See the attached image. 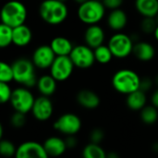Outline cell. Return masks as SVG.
<instances>
[{
	"label": "cell",
	"instance_id": "1",
	"mask_svg": "<svg viewBox=\"0 0 158 158\" xmlns=\"http://www.w3.org/2000/svg\"><path fill=\"white\" fill-rule=\"evenodd\" d=\"M41 19L49 25H59L69 16V8L66 3L59 0H44L39 6Z\"/></svg>",
	"mask_w": 158,
	"mask_h": 158
},
{
	"label": "cell",
	"instance_id": "2",
	"mask_svg": "<svg viewBox=\"0 0 158 158\" xmlns=\"http://www.w3.org/2000/svg\"><path fill=\"white\" fill-rule=\"evenodd\" d=\"M111 82L113 88L118 93L128 95L137 90H140L142 79L134 70L122 69L115 72Z\"/></svg>",
	"mask_w": 158,
	"mask_h": 158
},
{
	"label": "cell",
	"instance_id": "3",
	"mask_svg": "<svg viewBox=\"0 0 158 158\" xmlns=\"http://www.w3.org/2000/svg\"><path fill=\"white\" fill-rule=\"evenodd\" d=\"M14 71V81L26 88H32L37 84L38 79L35 71V65L32 60L20 57L12 64Z\"/></svg>",
	"mask_w": 158,
	"mask_h": 158
},
{
	"label": "cell",
	"instance_id": "4",
	"mask_svg": "<svg viewBox=\"0 0 158 158\" xmlns=\"http://www.w3.org/2000/svg\"><path fill=\"white\" fill-rule=\"evenodd\" d=\"M27 19V8L23 3L18 0L6 2L1 10L2 23L12 28L20 26L25 23Z\"/></svg>",
	"mask_w": 158,
	"mask_h": 158
},
{
	"label": "cell",
	"instance_id": "5",
	"mask_svg": "<svg viewBox=\"0 0 158 158\" xmlns=\"http://www.w3.org/2000/svg\"><path fill=\"white\" fill-rule=\"evenodd\" d=\"M106 6L103 2L97 0H89L79 6L77 15L79 19L86 25L98 24L105 17Z\"/></svg>",
	"mask_w": 158,
	"mask_h": 158
},
{
	"label": "cell",
	"instance_id": "6",
	"mask_svg": "<svg viewBox=\"0 0 158 158\" xmlns=\"http://www.w3.org/2000/svg\"><path fill=\"white\" fill-rule=\"evenodd\" d=\"M134 41L131 36L118 31L113 34L108 41V47L110 48L114 57L122 59L128 57L133 53Z\"/></svg>",
	"mask_w": 158,
	"mask_h": 158
},
{
	"label": "cell",
	"instance_id": "7",
	"mask_svg": "<svg viewBox=\"0 0 158 158\" xmlns=\"http://www.w3.org/2000/svg\"><path fill=\"white\" fill-rule=\"evenodd\" d=\"M34 101L35 98L29 88L22 86L13 90L9 103L15 111L27 114L31 111Z\"/></svg>",
	"mask_w": 158,
	"mask_h": 158
},
{
	"label": "cell",
	"instance_id": "8",
	"mask_svg": "<svg viewBox=\"0 0 158 158\" xmlns=\"http://www.w3.org/2000/svg\"><path fill=\"white\" fill-rule=\"evenodd\" d=\"M81 119L74 113H65L61 115L53 125L56 131L66 136L77 134L81 131Z\"/></svg>",
	"mask_w": 158,
	"mask_h": 158
},
{
	"label": "cell",
	"instance_id": "9",
	"mask_svg": "<svg viewBox=\"0 0 158 158\" xmlns=\"http://www.w3.org/2000/svg\"><path fill=\"white\" fill-rule=\"evenodd\" d=\"M74 66L78 69H90L95 60L94 50L87 44H80L74 46L72 52L69 55Z\"/></svg>",
	"mask_w": 158,
	"mask_h": 158
},
{
	"label": "cell",
	"instance_id": "10",
	"mask_svg": "<svg viewBox=\"0 0 158 158\" xmlns=\"http://www.w3.org/2000/svg\"><path fill=\"white\" fill-rule=\"evenodd\" d=\"M74 64L69 56H56L50 69V75L56 81H65L72 74L74 70Z\"/></svg>",
	"mask_w": 158,
	"mask_h": 158
},
{
	"label": "cell",
	"instance_id": "11",
	"mask_svg": "<svg viewBox=\"0 0 158 158\" xmlns=\"http://www.w3.org/2000/svg\"><path fill=\"white\" fill-rule=\"evenodd\" d=\"M15 158H49L43 143L28 141L17 147Z\"/></svg>",
	"mask_w": 158,
	"mask_h": 158
},
{
	"label": "cell",
	"instance_id": "12",
	"mask_svg": "<svg viewBox=\"0 0 158 158\" xmlns=\"http://www.w3.org/2000/svg\"><path fill=\"white\" fill-rule=\"evenodd\" d=\"M56 57V56L50 44H42L34 50L31 60L37 69H47L51 68Z\"/></svg>",
	"mask_w": 158,
	"mask_h": 158
},
{
	"label": "cell",
	"instance_id": "13",
	"mask_svg": "<svg viewBox=\"0 0 158 158\" xmlns=\"http://www.w3.org/2000/svg\"><path fill=\"white\" fill-rule=\"evenodd\" d=\"M31 112L35 119L39 121H46L53 115V112H54L53 103L48 96L41 95L35 98V101H34V104Z\"/></svg>",
	"mask_w": 158,
	"mask_h": 158
},
{
	"label": "cell",
	"instance_id": "14",
	"mask_svg": "<svg viewBox=\"0 0 158 158\" xmlns=\"http://www.w3.org/2000/svg\"><path fill=\"white\" fill-rule=\"evenodd\" d=\"M105 37V31L103 28L98 24L89 25L84 32L85 44H87L93 49H95L96 47L104 44Z\"/></svg>",
	"mask_w": 158,
	"mask_h": 158
},
{
	"label": "cell",
	"instance_id": "15",
	"mask_svg": "<svg viewBox=\"0 0 158 158\" xmlns=\"http://www.w3.org/2000/svg\"><path fill=\"white\" fill-rule=\"evenodd\" d=\"M47 155L52 157H57L62 156L66 150L68 149V146L66 144L65 140L56 137V136H52L47 138L44 143H43Z\"/></svg>",
	"mask_w": 158,
	"mask_h": 158
},
{
	"label": "cell",
	"instance_id": "16",
	"mask_svg": "<svg viewBox=\"0 0 158 158\" xmlns=\"http://www.w3.org/2000/svg\"><path fill=\"white\" fill-rule=\"evenodd\" d=\"M127 24H128V15L123 9L118 8V9L110 10L107 16V25L111 30L117 32L121 31L127 26Z\"/></svg>",
	"mask_w": 158,
	"mask_h": 158
},
{
	"label": "cell",
	"instance_id": "17",
	"mask_svg": "<svg viewBox=\"0 0 158 158\" xmlns=\"http://www.w3.org/2000/svg\"><path fill=\"white\" fill-rule=\"evenodd\" d=\"M76 99L81 106L89 110L95 109L100 105V97L98 96V94L94 91L88 89L81 90L77 94Z\"/></svg>",
	"mask_w": 158,
	"mask_h": 158
},
{
	"label": "cell",
	"instance_id": "18",
	"mask_svg": "<svg viewBox=\"0 0 158 158\" xmlns=\"http://www.w3.org/2000/svg\"><path fill=\"white\" fill-rule=\"evenodd\" d=\"M133 55L137 59L143 62L151 61L156 56V49L154 45L148 42L139 41L134 44Z\"/></svg>",
	"mask_w": 158,
	"mask_h": 158
},
{
	"label": "cell",
	"instance_id": "19",
	"mask_svg": "<svg viewBox=\"0 0 158 158\" xmlns=\"http://www.w3.org/2000/svg\"><path fill=\"white\" fill-rule=\"evenodd\" d=\"M32 40V32L31 28L22 24L13 28V44L19 47H25Z\"/></svg>",
	"mask_w": 158,
	"mask_h": 158
},
{
	"label": "cell",
	"instance_id": "20",
	"mask_svg": "<svg viewBox=\"0 0 158 158\" xmlns=\"http://www.w3.org/2000/svg\"><path fill=\"white\" fill-rule=\"evenodd\" d=\"M50 46L52 47L56 56H69L74 48L72 43L67 37L64 36H56L52 39Z\"/></svg>",
	"mask_w": 158,
	"mask_h": 158
},
{
	"label": "cell",
	"instance_id": "21",
	"mask_svg": "<svg viewBox=\"0 0 158 158\" xmlns=\"http://www.w3.org/2000/svg\"><path fill=\"white\" fill-rule=\"evenodd\" d=\"M135 8L143 18H156L158 14V0H135Z\"/></svg>",
	"mask_w": 158,
	"mask_h": 158
},
{
	"label": "cell",
	"instance_id": "22",
	"mask_svg": "<svg viewBox=\"0 0 158 158\" xmlns=\"http://www.w3.org/2000/svg\"><path fill=\"white\" fill-rule=\"evenodd\" d=\"M147 103L146 93L142 90H137L127 95L126 104L131 110L141 111Z\"/></svg>",
	"mask_w": 158,
	"mask_h": 158
},
{
	"label": "cell",
	"instance_id": "23",
	"mask_svg": "<svg viewBox=\"0 0 158 158\" xmlns=\"http://www.w3.org/2000/svg\"><path fill=\"white\" fill-rule=\"evenodd\" d=\"M56 81L52 77V75H43L38 79L37 89L41 95L51 96L55 94L56 90Z\"/></svg>",
	"mask_w": 158,
	"mask_h": 158
},
{
	"label": "cell",
	"instance_id": "24",
	"mask_svg": "<svg viewBox=\"0 0 158 158\" xmlns=\"http://www.w3.org/2000/svg\"><path fill=\"white\" fill-rule=\"evenodd\" d=\"M107 153L100 144L90 143L87 144L82 151L83 158H106Z\"/></svg>",
	"mask_w": 158,
	"mask_h": 158
},
{
	"label": "cell",
	"instance_id": "25",
	"mask_svg": "<svg viewBox=\"0 0 158 158\" xmlns=\"http://www.w3.org/2000/svg\"><path fill=\"white\" fill-rule=\"evenodd\" d=\"M141 119L146 125H153L158 119V109L153 105L145 106L141 111Z\"/></svg>",
	"mask_w": 158,
	"mask_h": 158
},
{
	"label": "cell",
	"instance_id": "26",
	"mask_svg": "<svg viewBox=\"0 0 158 158\" xmlns=\"http://www.w3.org/2000/svg\"><path fill=\"white\" fill-rule=\"evenodd\" d=\"M94 50V56H95V60L103 65L108 64L112 58L114 57L110 48L108 47V45H100L98 47H96Z\"/></svg>",
	"mask_w": 158,
	"mask_h": 158
},
{
	"label": "cell",
	"instance_id": "27",
	"mask_svg": "<svg viewBox=\"0 0 158 158\" xmlns=\"http://www.w3.org/2000/svg\"><path fill=\"white\" fill-rule=\"evenodd\" d=\"M13 44V28L4 23L0 25V47L6 48Z\"/></svg>",
	"mask_w": 158,
	"mask_h": 158
},
{
	"label": "cell",
	"instance_id": "28",
	"mask_svg": "<svg viewBox=\"0 0 158 158\" xmlns=\"http://www.w3.org/2000/svg\"><path fill=\"white\" fill-rule=\"evenodd\" d=\"M14 81V71L12 65L6 62L0 63V82L9 83Z\"/></svg>",
	"mask_w": 158,
	"mask_h": 158
},
{
	"label": "cell",
	"instance_id": "29",
	"mask_svg": "<svg viewBox=\"0 0 158 158\" xmlns=\"http://www.w3.org/2000/svg\"><path fill=\"white\" fill-rule=\"evenodd\" d=\"M17 147L9 140H1L0 142V154L5 157L15 156Z\"/></svg>",
	"mask_w": 158,
	"mask_h": 158
},
{
	"label": "cell",
	"instance_id": "30",
	"mask_svg": "<svg viewBox=\"0 0 158 158\" xmlns=\"http://www.w3.org/2000/svg\"><path fill=\"white\" fill-rule=\"evenodd\" d=\"M157 25L156 18H143L141 22V29L143 32L150 34L155 32Z\"/></svg>",
	"mask_w": 158,
	"mask_h": 158
},
{
	"label": "cell",
	"instance_id": "31",
	"mask_svg": "<svg viewBox=\"0 0 158 158\" xmlns=\"http://www.w3.org/2000/svg\"><path fill=\"white\" fill-rule=\"evenodd\" d=\"M13 90H11L8 83L0 82V102L6 104L10 101Z\"/></svg>",
	"mask_w": 158,
	"mask_h": 158
},
{
	"label": "cell",
	"instance_id": "32",
	"mask_svg": "<svg viewBox=\"0 0 158 158\" xmlns=\"http://www.w3.org/2000/svg\"><path fill=\"white\" fill-rule=\"evenodd\" d=\"M26 114L15 111L10 118V124L14 128H21L26 123Z\"/></svg>",
	"mask_w": 158,
	"mask_h": 158
},
{
	"label": "cell",
	"instance_id": "33",
	"mask_svg": "<svg viewBox=\"0 0 158 158\" xmlns=\"http://www.w3.org/2000/svg\"><path fill=\"white\" fill-rule=\"evenodd\" d=\"M104 139H105V132L100 128L94 129L90 133V140H91V143H93L100 144Z\"/></svg>",
	"mask_w": 158,
	"mask_h": 158
},
{
	"label": "cell",
	"instance_id": "34",
	"mask_svg": "<svg viewBox=\"0 0 158 158\" xmlns=\"http://www.w3.org/2000/svg\"><path fill=\"white\" fill-rule=\"evenodd\" d=\"M124 0H103V4L106 6V8L109 10H114L120 8L122 6Z\"/></svg>",
	"mask_w": 158,
	"mask_h": 158
},
{
	"label": "cell",
	"instance_id": "35",
	"mask_svg": "<svg viewBox=\"0 0 158 158\" xmlns=\"http://www.w3.org/2000/svg\"><path fill=\"white\" fill-rule=\"evenodd\" d=\"M153 86V81L151 79L149 78H144V79H142V82H141V87H140V90L143 91V92H147L149 91Z\"/></svg>",
	"mask_w": 158,
	"mask_h": 158
},
{
	"label": "cell",
	"instance_id": "36",
	"mask_svg": "<svg viewBox=\"0 0 158 158\" xmlns=\"http://www.w3.org/2000/svg\"><path fill=\"white\" fill-rule=\"evenodd\" d=\"M66 144L68 146V148H73L77 145L78 142L77 139L75 138V135H70V136H67V138L65 139Z\"/></svg>",
	"mask_w": 158,
	"mask_h": 158
},
{
	"label": "cell",
	"instance_id": "37",
	"mask_svg": "<svg viewBox=\"0 0 158 158\" xmlns=\"http://www.w3.org/2000/svg\"><path fill=\"white\" fill-rule=\"evenodd\" d=\"M151 102H152V105L155 106L158 109V89H156V90L154 92V94H152Z\"/></svg>",
	"mask_w": 158,
	"mask_h": 158
},
{
	"label": "cell",
	"instance_id": "38",
	"mask_svg": "<svg viewBox=\"0 0 158 158\" xmlns=\"http://www.w3.org/2000/svg\"><path fill=\"white\" fill-rule=\"evenodd\" d=\"M106 158H120L118 154L116 152H110L106 155Z\"/></svg>",
	"mask_w": 158,
	"mask_h": 158
},
{
	"label": "cell",
	"instance_id": "39",
	"mask_svg": "<svg viewBox=\"0 0 158 158\" xmlns=\"http://www.w3.org/2000/svg\"><path fill=\"white\" fill-rule=\"evenodd\" d=\"M154 35H155V38L156 39V41L158 42V25L156 29V31H155V32H154Z\"/></svg>",
	"mask_w": 158,
	"mask_h": 158
},
{
	"label": "cell",
	"instance_id": "40",
	"mask_svg": "<svg viewBox=\"0 0 158 158\" xmlns=\"http://www.w3.org/2000/svg\"><path fill=\"white\" fill-rule=\"evenodd\" d=\"M76 3H78L79 5H81V4H83V3H85V2H87V1H89V0H74Z\"/></svg>",
	"mask_w": 158,
	"mask_h": 158
},
{
	"label": "cell",
	"instance_id": "41",
	"mask_svg": "<svg viewBox=\"0 0 158 158\" xmlns=\"http://www.w3.org/2000/svg\"><path fill=\"white\" fill-rule=\"evenodd\" d=\"M156 22H157V24H158V14L156 15Z\"/></svg>",
	"mask_w": 158,
	"mask_h": 158
},
{
	"label": "cell",
	"instance_id": "42",
	"mask_svg": "<svg viewBox=\"0 0 158 158\" xmlns=\"http://www.w3.org/2000/svg\"><path fill=\"white\" fill-rule=\"evenodd\" d=\"M59 1H61V2H64V3H66V2H67L68 0H59Z\"/></svg>",
	"mask_w": 158,
	"mask_h": 158
},
{
	"label": "cell",
	"instance_id": "43",
	"mask_svg": "<svg viewBox=\"0 0 158 158\" xmlns=\"http://www.w3.org/2000/svg\"><path fill=\"white\" fill-rule=\"evenodd\" d=\"M156 83H157V84H158V76H157V77H156Z\"/></svg>",
	"mask_w": 158,
	"mask_h": 158
},
{
	"label": "cell",
	"instance_id": "44",
	"mask_svg": "<svg viewBox=\"0 0 158 158\" xmlns=\"http://www.w3.org/2000/svg\"><path fill=\"white\" fill-rule=\"evenodd\" d=\"M97 1H101V2H103V0H97Z\"/></svg>",
	"mask_w": 158,
	"mask_h": 158
}]
</instances>
